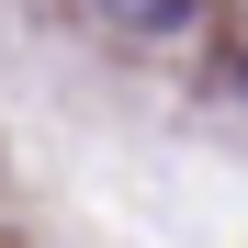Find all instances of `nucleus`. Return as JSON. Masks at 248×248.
I'll return each mask as SVG.
<instances>
[{
	"instance_id": "obj_1",
	"label": "nucleus",
	"mask_w": 248,
	"mask_h": 248,
	"mask_svg": "<svg viewBox=\"0 0 248 248\" xmlns=\"http://www.w3.org/2000/svg\"><path fill=\"white\" fill-rule=\"evenodd\" d=\"M203 12V0H91V23H113V34H181Z\"/></svg>"
}]
</instances>
